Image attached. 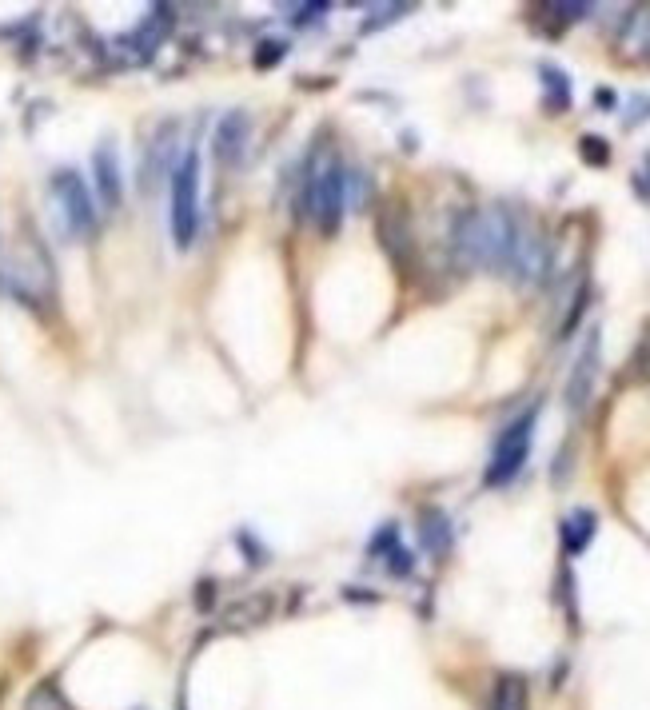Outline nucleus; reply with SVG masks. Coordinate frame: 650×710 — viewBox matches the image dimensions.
<instances>
[{"mask_svg":"<svg viewBox=\"0 0 650 710\" xmlns=\"http://www.w3.org/2000/svg\"><path fill=\"white\" fill-rule=\"evenodd\" d=\"M272 595H248V599H240L232 611H228V623L232 627H260V623H268L272 619Z\"/></svg>","mask_w":650,"mask_h":710,"instance_id":"17","label":"nucleus"},{"mask_svg":"<svg viewBox=\"0 0 650 710\" xmlns=\"http://www.w3.org/2000/svg\"><path fill=\"white\" fill-rule=\"evenodd\" d=\"M48 192H52V200H56V212H60L68 236L84 240V236L96 232V216H100V208H96V200H92V192H88V184H84L80 172L60 168V172L52 176Z\"/></svg>","mask_w":650,"mask_h":710,"instance_id":"5","label":"nucleus"},{"mask_svg":"<svg viewBox=\"0 0 650 710\" xmlns=\"http://www.w3.org/2000/svg\"><path fill=\"white\" fill-rule=\"evenodd\" d=\"M403 12H411V4H383V8H375V12L363 20V32H375V28L391 24V20H399Z\"/></svg>","mask_w":650,"mask_h":710,"instance_id":"23","label":"nucleus"},{"mask_svg":"<svg viewBox=\"0 0 650 710\" xmlns=\"http://www.w3.org/2000/svg\"><path fill=\"white\" fill-rule=\"evenodd\" d=\"M535 419H539V407L523 411L515 423H507L495 439V451H491V463L483 471V483L487 487H507L531 459V443H535Z\"/></svg>","mask_w":650,"mask_h":710,"instance_id":"3","label":"nucleus"},{"mask_svg":"<svg viewBox=\"0 0 650 710\" xmlns=\"http://www.w3.org/2000/svg\"><path fill=\"white\" fill-rule=\"evenodd\" d=\"M324 12H327V4H300L292 20L304 28V24H320V16H324Z\"/></svg>","mask_w":650,"mask_h":710,"instance_id":"28","label":"nucleus"},{"mask_svg":"<svg viewBox=\"0 0 650 710\" xmlns=\"http://www.w3.org/2000/svg\"><path fill=\"white\" fill-rule=\"evenodd\" d=\"M539 76H543V104L551 116L567 112L571 108V80L559 64H539Z\"/></svg>","mask_w":650,"mask_h":710,"instance_id":"16","label":"nucleus"},{"mask_svg":"<svg viewBox=\"0 0 650 710\" xmlns=\"http://www.w3.org/2000/svg\"><path fill=\"white\" fill-rule=\"evenodd\" d=\"M375 228H379V244H383V252L391 256V264H395V268H411V260H415V236H411L407 212H403L399 204H383Z\"/></svg>","mask_w":650,"mask_h":710,"instance_id":"10","label":"nucleus"},{"mask_svg":"<svg viewBox=\"0 0 650 710\" xmlns=\"http://www.w3.org/2000/svg\"><path fill=\"white\" fill-rule=\"evenodd\" d=\"M595 527H599V515L591 507H575L563 523H559V539H563V551L567 555H583L595 539Z\"/></svg>","mask_w":650,"mask_h":710,"instance_id":"15","label":"nucleus"},{"mask_svg":"<svg viewBox=\"0 0 650 710\" xmlns=\"http://www.w3.org/2000/svg\"><path fill=\"white\" fill-rule=\"evenodd\" d=\"M24 710H68L64 695L56 691V683H40L28 699H24Z\"/></svg>","mask_w":650,"mask_h":710,"instance_id":"19","label":"nucleus"},{"mask_svg":"<svg viewBox=\"0 0 650 710\" xmlns=\"http://www.w3.org/2000/svg\"><path fill=\"white\" fill-rule=\"evenodd\" d=\"M587 300H591V288L583 284L579 292H575V300H571V308H567V320H563V328H559V336L567 340L575 328H579V320H583V312H587Z\"/></svg>","mask_w":650,"mask_h":710,"instance_id":"21","label":"nucleus"},{"mask_svg":"<svg viewBox=\"0 0 650 710\" xmlns=\"http://www.w3.org/2000/svg\"><path fill=\"white\" fill-rule=\"evenodd\" d=\"M595 100H599L603 108H615V92H611V88H599V92H595Z\"/></svg>","mask_w":650,"mask_h":710,"instance_id":"29","label":"nucleus"},{"mask_svg":"<svg viewBox=\"0 0 650 710\" xmlns=\"http://www.w3.org/2000/svg\"><path fill=\"white\" fill-rule=\"evenodd\" d=\"M248 144H252V116H248L244 108L224 112L220 124H216V136H212V156H216V164H220V168H236V164L244 160Z\"/></svg>","mask_w":650,"mask_h":710,"instance_id":"9","label":"nucleus"},{"mask_svg":"<svg viewBox=\"0 0 650 710\" xmlns=\"http://www.w3.org/2000/svg\"><path fill=\"white\" fill-rule=\"evenodd\" d=\"M599 363H603V344H599V332H591L579 359H575V367H571V375H567V391H563L571 415H583L591 407L595 383H599Z\"/></svg>","mask_w":650,"mask_h":710,"instance_id":"7","label":"nucleus"},{"mask_svg":"<svg viewBox=\"0 0 650 710\" xmlns=\"http://www.w3.org/2000/svg\"><path fill=\"white\" fill-rule=\"evenodd\" d=\"M491 710H531L527 707V683H523L519 675H503V679L495 683Z\"/></svg>","mask_w":650,"mask_h":710,"instance_id":"18","label":"nucleus"},{"mask_svg":"<svg viewBox=\"0 0 650 710\" xmlns=\"http://www.w3.org/2000/svg\"><path fill=\"white\" fill-rule=\"evenodd\" d=\"M300 212L316 220L320 236H335L347 212V168L327 156L312 152L304 164V184H300Z\"/></svg>","mask_w":650,"mask_h":710,"instance_id":"2","label":"nucleus"},{"mask_svg":"<svg viewBox=\"0 0 650 710\" xmlns=\"http://www.w3.org/2000/svg\"><path fill=\"white\" fill-rule=\"evenodd\" d=\"M543 12H555L559 24H575V20H583L591 12V4H543Z\"/></svg>","mask_w":650,"mask_h":710,"instance_id":"25","label":"nucleus"},{"mask_svg":"<svg viewBox=\"0 0 650 710\" xmlns=\"http://www.w3.org/2000/svg\"><path fill=\"white\" fill-rule=\"evenodd\" d=\"M284 56H288V40H264V44L256 48L252 64H256V68H272V64H280Z\"/></svg>","mask_w":650,"mask_h":710,"instance_id":"22","label":"nucleus"},{"mask_svg":"<svg viewBox=\"0 0 650 710\" xmlns=\"http://www.w3.org/2000/svg\"><path fill=\"white\" fill-rule=\"evenodd\" d=\"M615 48L631 64H650V4L627 8L623 24H619V36H615Z\"/></svg>","mask_w":650,"mask_h":710,"instance_id":"12","label":"nucleus"},{"mask_svg":"<svg viewBox=\"0 0 650 710\" xmlns=\"http://www.w3.org/2000/svg\"><path fill=\"white\" fill-rule=\"evenodd\" d=\"M519 220L507 208H467L451 228V248L463 268H507Z\"/></svg>","mask_w":650,"mask_h":710,"instance_id":"1","label":"nucleus"},{"mask_svg":"<svg viewBox=\"0 0 650 710\" xmlns=\"http://www.w3.org/2000/svg\"><path fill=\"white\" fill-rule=\"evenodd\" d=\"M200 232V152L188 148L172 172V240L176 248H192Z\"/></svg>","mask_w":650,"mask_h":710,"instance_id":"4","label":"nucleus"},{"mask_svg":"<svg viewBox=\"0 0 650 710\" xmlns=\"http://www.w3.org/2000/svg\"><path fill=\"white\" fill-rule=\"evenodd\" d=\"M419 543H423V551L435 555V559L451 555L455 535H451V519H447L443 507H423V511H419Z\"/></svg>","mask_w":650,"mask_h":710,"instance_id":"13","label":"nucleus"},{"mask_svg":"<svg viewBox=\"0 0 650 710\" xmlns=\"http://www.w3.org/2000/svg\"><path fill=\"white\" fill-rule=\"evenodd\" d=\"M168 28H172V8H168V4H156V8L144 16V24H140L132 36H124V44L136 48V60H148V56L156 52V44L168 36Z\"/></svg>","mask_w":650,"mask_h":710,"instance_id":"14","label":"nucleus"},{"mask_svg":"<svg viewBox=\"0 0 650 710\" xmlns=\"http://www.w3.org/2000/svg\"><path fill=\"white\" fill-rule=\"evenodd\" d=\"M395 547H399V531H395V523H387V527H383V531L367 543V555H379V551H387V555H391Z\"/></svg>","mask_w":650,"mask_h":710,"instance_id":"26","label":"nucleus"},{"mask_svg":"<svg viewBox=\"0 0 650 710\" xmlns=\"http://www.w3.org/2000/svg\"><path fill=\"white\" fill-rule=\"evenodd\" d=\"M387 571H391V575H399V579H407V575L415 571V559H411V551H407V547H395V551L387 555Z\"/></svg>","mask_w":650,"mask_h":710,"instance_id":"27","label":"nucleus"},{"mask_svg":"<svg viewBox=\"0 0 650 710\" xmlns=\"http://www.w3.org/2000/svg\"><path fill=\"white\" fill-rule=\"evenodd\" d=\"M547 268H551V244H547V236H539L535 228H523V224H519V236H515V252H511L507 272L515 276L519 288H535V284H543Z\"/></svg>","mask_w":650,"mask_h":710,"instance_id":"6","label":"nucleus"},{"mask_svg":"<svg viewBox=\"0 0 650 710\" xmlns=\"http://www.w3.org/2000/svg\"><path fill=\"white\" fill-rule=\"evenodd\" d=\"M579 156H583V164H591V168H607V164H611V148H607L603 136H583V140H579Z\"/></svg>","mask_w":650,"mask_h":710,"instance_id":"20","label":"nucleus"},{"mask_svg":"<svg viewBox=\"0 0 650 710\" xmlns=\"http://www.w3.org/2000/svg\"><path fill=\"white\" fill-rule=\"evenodd\" d=\"M176 164H180V124L168 120V124H160L156 136L148 140V152H144V176H140L144 192H152L156 184L172 180Z\"/></svg>","mask_w":650,"mask_h":710,"instance_id":"8","label":"nucleus"},{"mask_svg":"<svg viewBox=\"0 0 650 710\" xmlns=\"http://www.w3.org/2000/svg\"><path fill=\"white\" fill-rule=\"evenodd\" d=\"M631 379H639V383H647L650 379V332L639 340V348L631 355Z\"/></svg>","mask_w":650,"mask_h":710,"instance_id":"24","label":"nucleus"},{"mask_svg":"<svg viewBox=\"0 0 650 710\" xmlns=\"http://www.w3.org/2000/svg\"><path fill=\"white\" fill-rule=\"evenodd\" d=\"M92 176H96V196L104 212H116L124 200V176H120V156L112 140H100L92 152Z\"/></svg>","mask_w":650,"mask_h":710,"instance_id":"11","label":"nucleus"}]
</instances>
